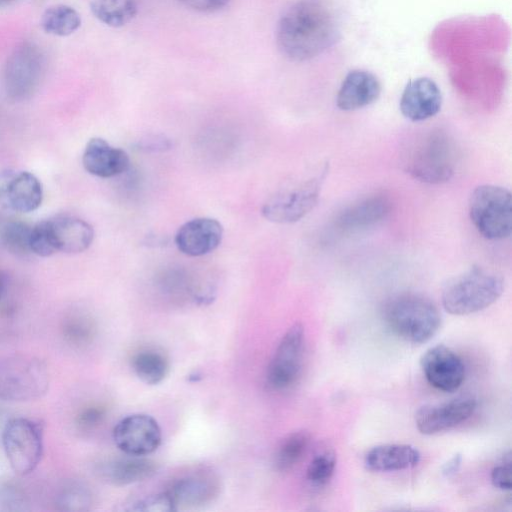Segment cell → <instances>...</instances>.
Returning a JSON list of instances; mask_svg holds the SVG:
<instances>
[{
    "label": "cell",
    "instance_id": "6da1fadb",
    "mask_svg": "<svg viewBox=\"0 0 512 512\" xmlns=\"http://www.w3.org/2000/svg\"><path fill=\"white\" fill-rule=\"evenodd\" d=\"M338 35L336 13L326 0H299L279 19L276 42L285 57L300 62L323 53Z\"/></svg>",
    "mask_w": 512,
    "mask_h": 512
},
{
    "label": "cell",
    "instance_id": "7a4b0ae2",
    "mask_svg": "<svg viewBox=\"0 0 512 512\" xmlns=\"http://www.w3.org/2000/svg\"><path fill=\"white\" fill-rule=\"evenodd\" d=\"M382 313L389 329L413 344L429 341L441 325V315L434 302L414 292L391 296L384 303Z\"/></svg>",
    "mask_w": 512,
    "mask_h": 512
},
{
    "label": "cell",
    "instance_id": "3957f363",
    "mask_svg": "<svg viewBox=\"0 0 512 512\" xmlns=\"http://www.w3.org/2000/svg\"><path fill=\"white\" fill-rule=\"evenodd\" d=\"M503 290L501 275L474 266L448 281L442 292V304L450 314L468 315L489 307Z\"/></svg>",
    "mask_w": 512,
    "mask_h": 512
},
{
    "label": "cell",
    "instance_id": "277c9868",
    "mask_svg": "<svg viewBox=\"0 0 512 512\" xmlns=\"http://www.w3.org/2000/svg\"><path fill=\"white\" fill-rule=\"evenodd\" d=\"M458 152L446 132L435 129L415 142L406 161V171L415 179L429 184L450 180L455 174Z\"/></svg>",
    "mask_w": 512,
    "mask_h": 512
},
{
    "label": "cell",
    "instance_id": "5b68a950",
    "mask_svg": "<svg viewBox=\"0 0 512 512\" xmlns=\"http://www.w3.org/2000/svg\"><path fill=\"white\" fill-rule=\"evenodd\" d=\"M469 214L478 232L489 240H500L512 231V195L504 187L485 184L471 194Z\"/></svg>",
    "mask_w": 512,
    "mask_h": 512
},
{
    "label": "cell",
    "instance_id": "8992f818",
    "mask_svg": "<svg viewBox=\"0 0 512 512\" xmlns=\"http://www.w3.org/2000/svg\"><path fill=\"white\" fill-rule=\"evenodd\" d=\"M48 385L47 368L39 359L16 355L0 360V399L34 400L46 393Z\"/></svg>",
    "mask_w": 512,
    "mask_h": 512
},
{
    "label": "cell",
    "instance_id": "52a82bcc",
    "mask_svg": "<svg viewBox=\"0 0 512 512\" xmlns=\"http://www.w3.org/2000/svg\"><path fill=\"white\" fill-rule=\"evenodd\" d=\"M44 69L45 57L37 44L31 41L18 44L3 68V86L7 96L15 101L31 97L40 85Z\"/></svg>",
    "mask_w": 512,
    "mask_h": 512
},
{
    "label": "cell",
    "instance_id": "ba28073f",
    "mask_svg": "<svg viewBox=\"0 0 512 512\" xmlns=\"http://www.w3.org/2000/svg\"><path fill=\"white\" fill-rule=\"evenodd\" d=\"M2 444L13 471L18 475H27L41 460L43 427L31 419L12 418L3 428Z\"/></svg>",
    "mask_w": 512,
    "mask_h": 512
},
{
    "label": "cell",
    "instance_id": "9c48e42d",
    "mask_svg": "<svg viewBox=\"0 0 512 512\" xmlns=\"http://www.w3.org/2000/svg\"><path fill=\"white\" fill-rule=\"evenodd\" d=\"M326 174L327 165L319 175L271 197L262 207L264 218L280 224L294 223L304 218L317 205Z\"/></svg>",
    "mask_w": 512,
    "mask_h": 512
},
{
    "label": "cell",
    "instance_id": "30bf717a",
    "mask_svg": "<svg viewBox=\"0 0 512 512\" xmlns=\"http://www.w3.org/2000/svg\"><path fill=\"white\" fill-rule=\"evenodd\" d=\"M304 328L292 325L282 337L268 366L266 381L274 390H285L298 379L304 354Z\"/></svg>",
    "mask_w": 512,
    "mask_h": 512
},
{
    "label": "cell",
    "instance_id": "8fae6325",
    "mask_svg": "<svg viewBox=\"0 0 512 512\" xmlns=\"http://www.w3.org/2000/svg\"><path fill=\"white\" fill-rule=\"evenodd\" d=\"M113 439L116 446L125 454L146 456L160 446L162 433L153 417L146 414H132L116 424Z\"/></svg>",
    "mask_w": 512,
    "mask_h": 512
},
{
    "label": "cell",
    "instance_id": "7c38bea8",
    "mask_svg": "<svg viewBox=\"0 0 512 512\" xmlns=\"http://www.w3.org/2000/svg\"><path fill=\"white\" fill-rule=\"evenodd\" d=\"M165 491L174 511L197 509L218 496L220 482L211 472L197 471L173 480Z\"/></svg>",
    "mask_w": 512,
    "mask_h": 512
},
{
    "label": "cell",
    "instance_id": "4fadbf2b",
    "mask_svg": "<svg viewBox=\"0 0 512 512\" xmlns=\"http://www.w3.org/2000/svg\"><path fill=\"white\" fill-rule=\"evenodd\" d=\"M427 381L436 389L453 392L463 383L465 365L460 356L444 345L429 348L421 357Z\"/></svg>",
    "mask_w": 512,
    "mask_h": 512
},
{
    "label": "cell",
    "instance_id": "5bb4252c",
    "mask_svg": "<svg viewBox=\"0 0 512 512\" xmlns=\"http://www.w3.org/2000/svg\"><path fill=\"white\" fill-rule=\"evenodd\" d=\"M43 201V187L40 180L28 171L0 172V202L7 208L20 213L37 210Z\"/></svg>",
    "mask_w": 512,
    "mask_h": 512
},
{
    "label": "cell",
    "instance_id": "9a60e30c",
    "mask_svg": "<svg viewBox=\"0 0 512 512\" xmlns=\"http://www.w3.org/2000/svg\"><path fill=\"white\" fill-rule=\"evenodd\" d=\"M476 409L471 397H458L448 402L421 407L415 414L417 429L425 435L449 430L467 420Z\"/></svg>",
    "mask_w": 512,
    "mask_h": 512
},
{
    "label": "cell",
    "instance_id": "2e32d148",
    "mask_svg": "<svg viewBox=\"0 0 512 512\" xmlns=\"http://www.w3.org/2000/svg\"><path fill=\"white\" fill-rule=\"evenodd\" d=\"M223 226L216 219L200 217L184 223L175 235L177 248L185 255L198 257L214 251L221 243Z\"/></svg>",
    "mask_w": 512,
    "mask_h": 512
},
{
    "label": "cell",
    "instance_id": "e0dca14e",
    "mask_svg": "<svg viewBox=\"0 0 512 512\" xmlns=\"http://www.w3.org/2000/svg\"><path fill=\"white\" fill-rule=\"evenodd\" d=\"M442 94L430 78L411 80L402 93L400 110L407 119L418 122L435 116L441 109Z\"/></svg>",
    "mask_w": 512,
    "mask_h": 512
},
{
    "label": "cell",
    "instance_id": "ac0fdd59",
    "mask_svg": "<svg viewBox=\"0 0 512 512\" xmlns=\"http://www.w3.org/2000/svg\"><path fill=\"white\" fill-rule=\"evenodd\" d=\"M56 252L77 254L87 250L94 240V229L85 220L69 215L47 219Z\"/></svg>",
    "mask_w": 512,
    "mask_h": 512
},
{
    "label": "cell",
    "instance_id": "d6986e66",
    "mask_svg": "<svg viewBox=\"0 0 512 512\" xmlns=\"http://www.w3.org/2000/svg\"><path fill=\"white\" fill-rule=\"evenodd\" d=\"M82 164L91 175L111 178L125 172L130 161L124 150L111 146L102 138L94 137L85 146Z\"/></svg>",
    "mask_w": 512,
    "mask_h": 512
},
{
    "label": "cell",
    "instance_id": "ffe728a7",
    "mask_svg": "<svg viewBox=\"0 0 512 512\" xmlns=\"http://www.w3.org/2000/svg\"><path fill=\"white\" fill-rule=\"evenodd\" d=\"M391 209L392 203L386 195L372 194L346 207L336 224L342 231H359L383 221Z\"/></svg>",
    "mask_w": 512,
    "mask_h": 512
},
{
    "label": "cell",
    "instance_id": "44dd1931",
    "mask_svg": "<svg viewBox=\"0 0 512 512\" xmlns=\"http://www.w3.org/2000/svg\"><path fill=\"white\" fill-rule=\"evenodd\" d=\"M381 93L377 77L365 70H353L344 78L336 97V104L343 111L363 108L375 102Z\"/></svg>",
    "mask_w": 512,
    "mask_h": 512
},
{
    "label": "cell",
    "instance_id": "7402d4cb",
    "mask_svg": "<svg viewBox=\"0 0 512 512\" xmlns=\"http://www.w3.org/2000/svg\"><path fill=\"white\" fill-rule=\"evenodd\" d=\"M157 471L154 461L145 456L127 455L101 462L97 473L104 481L117 485H129L151 478Z\"/></svg>",
    "mask_w": 512,
    "mask_h": 512
},
{
    "label": "cell",
    "instance_id": "603a6c76",
    "mask_svg": "<svg viewBox=\"0 0 512 512\" xmlns=\"http://www.w3.org/2000/svg\"><path fill=\"white\" fill-rule=\"evenodd\" d=\"M420 461L419 451L411 445L385 444L372 448L365 456L367 469L377 472L412 468Z\"/></svg>",
    "mask_w": 512,
    "mask_h": 512
},
{
    "label": "cell",
    "instance_id": "cb8c5ba5",
    "mask_svg": "<svg viewBox=\"0 0 512 512\" xmlns=\"http://www.w3.org/2000/svg\"><path fill=\"white\" fill-rule=\"evenodd\" d=\"M90 9L101 23L119 28L135 18L138 4L136 0H93Z\"/></svg>",
    "mask_w": 512,
    "mask_h": 512
},
{
    "label": "cell",
    "instance_id": "d4e9b609",
    "mask_svg": "<svg viewBox=\"0 0 512 512\" xmlns=\"http://www.w3.org/2000/svg\"><path fill=\"white\" fill-rule=\"evenodd\" d=\"M132 367L137 377L144 383L155 385L168 374L169 362L166 356L153 348L138 351L132 358Z\"/></svg>",
    "mask_w": 512,
    "mask_h": 512
},
{
    "label": "cell",
    "instance_id": "484cf974",
    "mask_svg": "<svg viewBox=\"0 0 512 512\" xmlns=\"http://www.w3.org/2000/svg\"><path fill=\"white\" fill-rule=\"evenodd\" d=\"M40 25L48 34L65 37L79 29L81 16L73 7L57 4L48 7L43 12Z\"/></svg>",
    "mask_w": 512,
    "mask_h": 512
},
{
    "label": "cell",
    "instance_id": "4316f807",
    "mask_svg": "<svg viewBox=\"0 0 512 512\" xmlns=\"http://www.w3.org/2000/svg\"><path fill=\"white\" fill-rule=\"evenodd\" d=\"M309 445V436L304 431L293 432L280 444L275 455L277 470H291L302 459Z\"/></svg>",
    "mask_w": 512,
    "mask_h": 512
},
{
    "label": "cell",
    "instance_id": "83f0119b",
    "mask_svg": "<svg viewBox=\"0 0 512 512\" xmlns=\"http://www.w3.org/2000/svg\"><path fill=\"white\" fill-rule=\"evenodd\" d=\"M31 227L19 220L5 222L0 228V241L11 253L24 255L30 251Z\"/></svg>",
    "mask_w": 512,
    "mask_h": 512
},
{
    "label": "cell",
    "instance_id": "f1b7e54d",
    "mask_svg": "<svg viewBox=\"0 0 512 512\" xmlns=\"http://www.w3.org/2000/svg\"><path fill=\"white\" fill-rule=\"evenodd\" d=\"M92 504L89 490L81 484L65 486L56 498V505L63 511H86Z\"/></svg>",
    "mask_w": 512,
    "mask_h": 512
},
{
    "label": "cell",
    "instance_id": "f546056e",
    "mask_svg": "<svg viewBox=\"0 0 512 512\" xmlns=\"http://www.w3.org/2000/svg\"><path fill=\"white\" fill-rule=\"evenodd\" d=\"M336 466L335 454L325 451L316 455L307 468V479L316 486L326 484L332 477Z\"/></svg>",
    "mask_w": 512,
    "mask_h": 512
},
{
    "label": "cell",
    "instance_id": "4dcf8cb0",
    "mask_svg": "<svg viewBox=\"0 0 512 512\" xmlns=\"http://www.w3.org/2000/svg\"><path fill=\"white\" fill-rule=\"evenodd\" d=\"M29 245L30 251L40 257H49L56 253L47 220H43L31 227Z\"/></svg>",
    "mask_w": 512,
    "mask_h": 512
},
{
    "label": "cell",
    "instance_id": "1f68e13d",
    "mask_svg": "<svg viewBox=\"0 0 512 512\" xmlns=\"http://www.w3.org/2000/svg\"><path fill=\"white\" fill-rule=\"evenodd\" d=\"M130 511H148V512H170L174 511L172 502L166 491L146 496L135 501L127 509Z\"/></svg>",
    "mask_w": 512,
    "mask_h": 512
},
{
    "label": "cell",
    "instance_id": "d6a6232c",
    "mask_svg": "<svg viewBox=\"0 0 512 512\" xmlns=\"http://www.w3.org/2000/svg\"><path fill=\"white\" fill-rule=\"evenodd\" d=\"M65 331L73 343L85 344L94 336L95 326L89 319L77 317L69 321Z\"/></svg>",
    "mask_w": 512,
    "mask_h": 512
},
{
    "label": "cell",
    "instance_id": "836d02e7",
    "mask_svg": "<svg viewBox=\"0 0 512 512\" xmlns=\"http://www.w3.org/2000/svg\"><path fill=\"white\" fill-rule=\"evenodd\" d=\"M491 481L495 487L501 490L511 489V460L509 455L506 461L493 468Z\"/></svg>",
    "mask_w": 512,
    "mask_h": 512
},
{
    "label": "cell",
    "instance_id": "e575fe53",
    "mask_svg": "<svg viewBox=\"0 0 512 512\" xmlns=\"http://www.w3.org/2000/svg\"><path fill=\"white\" fill-rule=\"evenodd\" d=\"M105 417V410L99 406L84 409L78 416V424L84 429H92L99 425Z\"/></svg>",
    "mask_w": 512,
    "mask_h": 512
},
{
    "label": "cell",
    "instance_id": "d590c367",
    "mask_svg": "<svg viewBox=\"0 0 512 512\" xmlns=\"http://www.w3.org/2000/svg\"><path fill=\"white\" fill-rule=\"evenodd\" d=\"M185 6L200 12H214L224 8L230 0H179Z\"/></svg>",
    "mask_w": 512,
    "mask_h": 512
},
{
    "label": "cell",
    "instance_id": "8d00e7d4",
    "mask_svg": "<svg viewBox=\"0 0 512 512\" xmlns=\"http://www.w3.org/2000/svg\"><path fill=\"white\" fill-rule=\"evenodd\" d=\"M139 147L146 151H164L171 147V143L163 136H152L141 140Z\"/></svg>",
    "mask_w": 512,
    "mask_h": 512
},
{
    "label": "cell",
    "instance_id": "74e56055",
    "mask_svg": "<svg viewBox=\"0 0 512 512\" xmlns=\"http://www.w3.org/2000/svg\"><path fill=\"white\" fill-rule=\"evenodd\" d=\"M460 463L461 456L457 454L452 459H450L447 464H445L443 468V473L445 475L454 474L457 471L458 467L460 466Z\"/></svg>",
    "mask_w": 512,
    "mask_h": 512
},
{
    "label": "cell",
    "instance_id": "f35d334b",
    "mask_svg": "<svg viewBox=\"0 0 512 512\" xmlns=\"http://www.w3.org/2000/svg\"><path fill=\"white\" fill-rule=\"evenodd\" d=\"M16 0H0V8L10 5Z\"/></svg>",
    "mask_w": 512,
    "mask_h": 512
},
{
    "label": "cell",
    "instance_id": "ab89813d",
    "mask_svg": "<svg viewBox=\"0 0 512 512\" xmlns=\"http://www.w3.org/2000/svg\"><path fill=\"white\" fill-rule=\"evenodd\" d=\"M0 295H1V281H0Z\"/></svg>",
    "mask_w": 512,
    "mask_h": 512
}]
</instances>
